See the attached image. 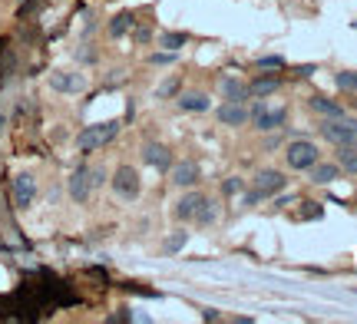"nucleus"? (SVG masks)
Instances as JSON below:
<instances>
[{"instance_id":"nucleus-26","label":"nucleus","mask_w":357,"mask_h":324,"mask_svg":"<svg viewBox=\"0 0 357 324\" xmlns=\"http://www.w3.org/2000/svg\"><path fill=\"white\" fill-rule=\"evenodd\" d=\"M222 192H225V195H238V192H242V179H225V182H222Z\"/></svg>"},{"instance_id":"nucleus-10","label":"nucleus","mask_w":357,"mask_h":324,"mask_svg":"<svg viewBox=\"0 0 357 324\" xmlns=\"http://www.w3.org/2000/svg\"><path fill=\"white\" fill-rule=\"evenodd\" d=\"M143 159L159 172H166L172 166V155H169V149H166L162 142H146V146H143Z\"/></svg>"},{"instance_id":"nucleus-18","label":"nucleus","mask_w":357,"mask_h":324,"mask_svg":"<svg viewBox=\"0 0 357 324\" xmlns=\"http://www.w3.org/2000/svg\"><path fill=\"white\" fill-rule=\"evenodd\" d=\"M222 96H225L228 103H245L248 99V86H245L242 79H222Z\"/></svg>"},{"instance_id":"nucleus-12","label":"nucleus","mask_w":357,"mask_h":324,"mask_svg":"<svg viewBox=\"0 0 357 324\" xmlns=\"http://www.w3.org/2000/svg\"><path fill=\"white\" fill-rule=\"evenodd\" d=\"M219 123L222 126H245L248 123V110L242 103H228L225 99V106H219Z\"/></svg>"},{"instance_id":"nucleus-13","label":"nucleus","mask_w":357,"mask_h":324,"mask_svg":"<svg viewBox=\"0 0 357 324\" xmlns=\"http://www.w3.org/2000/svg\"><path fill=\"white\" fill-rule=\"evenodd\" d=\"M208 106H212V99L206 93H199V90L179 96V110H186V113H206Z\"/></svg>"},{"instance_id":"nucleus-5","label":"nucleus","mask_w":357,"mask_h":324,"mask_svg":"<svg viewBox=\"0 0 357 324\" xmlns=\"http://www.w3.org/2000/svg\"><path fill=\"white\" fill-rule=\"evenodd\" d=\"M90 192H93V169H86V166H79V169L70 175V199L73 202H86L90 199Z\"/></svg>"},{"instance_id":"nucleus-11","label":"nucleus","mask_w":357,"mask_h":324,"mask_svg":"<svg viewBox=\"0 0 357 324\" xmlns=\"http://www.w3.org/2000/svg\"><path fill=\"white\" fill-rule=\"evenodd\" d=\"M199 179H202V172H199L195 162H175V169H172V182H175L179 189H192Z\"/></svg>"},{"instance_id":"nucleus-24","label":"nucleus","mask_w":357,"mask_h":324,"mask_svg":"<svg viewBox=\"0 0 357 324\" xmlns=\"http://www.w3.org/2000/svg\"><path fill=\"white\" fill-rule=\"evenodd\" d=\"M172 93H179V79H175V77L166 79V83L159 86V96H162V99H166V96H172Z\"/></svg>"},{"instance_id":"nucleus-7","label":"nucleus","mask_w":357,"mask_h":324,"mask_svg":"<svg viewBox=\"0 0 357 324\" xmlns=\"http://www.w3.org/2000/svg\"><path fill=\"white\" fill-rule=\"evenodd\" d=\"M34 195H37L34 175L20 172L17 179H14V202H17V209H30V205H34Z\"/></svg>"},{"instance_id":"nucleus-20","label":"nucleus","mask_w":357,"mask_h":324,"mask_svg":"<svg viewBox=\"0 0 357 324\" xmlns=\"http://www.w3.org/2000/svg\"><path fill=\"white\" fill-rule=\"evenodd\" d=\"M132 30V14H116L110 20V37H126Z\"/></svg>"},{"instance_id":"nucleus-27","label":"nucleus","mask_w":357,"mask_h":324,"mask_svg":"<svg viewBox=\"0 0 357 324\" xmlns=\"http://www.w3.org/2000/svg\"><path fill=\"white\" fill-rule=\"evenodd\" d=\"M186 245V232H179V235H172L169 242H166V251H179V248Z\"/></svg>"},{"instance_id":"nucleus-29","label":"nucleus","mask_w":357,"mask_h":324,"mask_svg":"<svg viewBox=\"0 0 357 324\" xmlns=\"http://www.w3.org/2000/svg\"><path fill=\"white\" fill-rule=\"evenodd\" d=\"M172 60V53H156V57H152V63H169Z\"/></svg>"},{"instance_id":"nucleus-22","label":"nucleus","mask_w":357,"mask_h":324,"mask_svg":"<svg viewBox=\"0 0 357 324\" xmlns=\"http://www.w3.org/2000/svg\"><path fill=\"white\" fill-rule=\"evenodd\" d=\"M159 43H162L169 53H175V50L186 43V34H162V40H159Z\"/></svg>"},{"instance_id":"nucleus-4","label":"nucleus","mask_w":357,"mask_h":324,"mask_svg":"<svg viewBox=\"0 0 357 324\" xmlns=\"http://www.w3.org/2000/svg\"><path fill=\"white\" fill-rule=\"evenodd\" d=\"M113 192L119 195V199H136L139 195V189H143V182H139V172L132 169V166H119V169L113 172Z\"/></svg>"},{"instance_id":"nucleus-30","label":"nucleus","mask_w":357,"mask_h":324,"mask_svg":"<svg viewBox=\"0 0 357 324\" xmlns=\"http://www.w3.org/2000/svg\"><path fill=\"white\" fill-rule=\"evenodd\" d=\"M3 123H7V119H3V116H0V133H3Z\"/></svg>"},{"instance_id":"nucleus-21","label":"nucleus","mask_w":357,"mask_h":324,"mask_svg":"<svg viewBox=\"0 0 357 324\" xmlns=\"http://www.w3.org/2000/svg\"><path fill=\"white\" fill-rule=\"evenodd\" d=\"M334 83H338L341 90H347V93H357V73H354V70H344V73H338Z\"/></svg>"},{"instance_id":"nucleus-3","label":"nucleus","mask_w":357,"mask_h":324,"mask_svg":"<svg viewBox=\"0 0 357 324\" xmlns=\"http://www.w3.org/2000/svg\"><path fill=\"white\" fill-rule=\"evenodd\" d=\"M284 159H288V166H291V169H311V166L318 162V146H315V142H308V139H295V142L288 146Z\"/></svg>"},{"instance_id":"nucleus-17","label":"nucleus","mask_w":357,"mask_h":324,"mask_svg":"<svg viewBox=\"0 0 357 324\" xmlns=\"http://www.w3.org/2000/svg\"><path fill=\"white\" fill-rule=\"evenodd\" d=\"M311 110L321 116H328V119H338L344 116V106H338L334 99H328V96H311Z\"/></svg>"},{"instance_id":"nucleus-2","label":"nucleus","mask_w":357,"mask_h":324,"mask_svg":"<svg viewBox=\"0 0 357 324\" xmlns=\"http://www.w3.org/2000/svg\"><path fill=\"white\" fill-rule=\"evenodd\" d=\"M321 136L334 146H357V119L338 116V119H324L321 123Z\"/></svg>"},{"instance_id":"nucleus-1","label":"nucleus","mask_w":357,"mask_h":324,"mask_svg":"<svg viewBox=\"0 0 357 324\" xmlns=\"http://www.w3.org/2000/svg\"><path fill=\"white\" fill-rule=\"evenodd\" d=\"M116 136H119V123L116 119H110V123H93V126H86L83 133L76 136V146H79V153H96V149L110 146Z\"/></svg>"},{"instance_id":"nucleus-19","label":"nucleus","mask_w":357,"mask_h":324,"mask_svg":"<svg viewBox=\"0 0 357 324\" xmlns=\"http://www.w3.org/2000/svg\"><path fill=\"white\" fill-rule=\"evenodd\" d=\"M338 166L344 172L357 175V146H338Z\"/></svg>"},{"instance_id":"nucleus-25","label":"nucleus","mask_w":357,"mask_h":324,"mask_svg":"<svg viewBox=\"0 0 357 324\" xmlns=\"http://www.w3.org/2000/svg\"><path fill=\"white\" fill-rule=\"evenodd\" d=\"M195 219H199V222H212V219H215L212 202H202V205H199V212H195Z\"/></svg>"},{"instance_id":"nucleus-8","label":"nucleus","mask_w":357,"mask_h":324,"mask_svg":"<svg viewBox=\"0 0 357 324\" xmlns=\"http://www.w3.org/2000/svg\"><path fill=\"white\" fill-rule=\"evenodd\" d=\"M50 86L57 90V93H79L83 86H86V79L73 73V70H57L53 77H50Z\"/></svg>"},{"instance_id":"nucleus-28","label":"nucleus","mask_w":357,"mask_h":324,"mask_svg":"<svg viewBox=\"0 0 357 324\" xmlns=\"http://www.w3.org/2000/svg\"><path fill=\"white\" fill-rule=\"evenodd\" d=\"M106 182V172L103 169H93V186H103Z\"/></svg>"},{"instance_id":"nucleus-15","label":"nucleus","mask_w":357,"mask_h":324,"mask_svg":"<svg viewBox=\"0 0 357 324\" xmlns=\"http://www.w3.org/2000/svg\"><path fill=\"white\" fill-rule=\"evenodd\" d=\"M202 202H206V199H202L199 192H192V195H186V199H179V202H175V219H182V222H186V219H195V212H199Z\"/></svg>"},{"instance_id":"nucleus-6","label":"nucleus","mask_w":357,"mask_h":324,"mask_svg":"<svg viewBox=\"0 0 357 324\" xmlns=\"http://www.w3.org/2000/svg\"><path fill=\"white\" fill-rule=\"evenodd\" d=\"M284 186H288V179H284L282 172H275V169H264L255 175V186H251V192H258V195H275V192H282Z\"/></svg>"},{"instance_id":"nucleus-23","label":"nucleus","mask_w":357,"mask_h":324,"mask_svg":"<svg viewBox=\"0 0 357 324\" xmlns=\"http://www.w3.org/2000/svg\"><path fill=\"white\" fill-rule=\"evenodd\" d=\"M255 66L258 70H284V57H258Z\"/></svg>"},{"instance_id":"nucleus-14","label":"nucleus","mask_w":357,"mask_h":324,"mask_svg":"<svg viewBox=\"0 0 357 324\" xmlns=\"http://www.w3.org/2000/svg\"><path fill=\"white\" fill-rule=\"evenodd\" d=\"M334 179H341V166H334V162H315V166H311V182L331 186Z\"/></svg>"},{"instance_id":"nucleus-9","label":"nucleus","mask_w":357,"mask_h":324,"mask_svg":"<svg viewBox=\"0 0 357 324\" xmlns=\"http://www.w3.org/2000/svg\"><path fill=\"white\" fill-rule=\"evenodd\" d=\"M251 116H255V129H262V133L278 129V126L284 123V110H264V103H255Z\"/></svg>"},{"instance_id":"nucleus-16","label":"nucleus","mask_w":357,"mask_h":324,"mask_svg":"<svg viewBox=\"0 0 357 324\" xmlns=\"http://www.w3.org/2000/svg\"><path fill=\"white\" fill-rule=\"evenodd\" d=\"M278 90H282V79L278 77H258L248 86V93H255V99H264V96L278 93Z\"/></svg>"}]
</instances>
